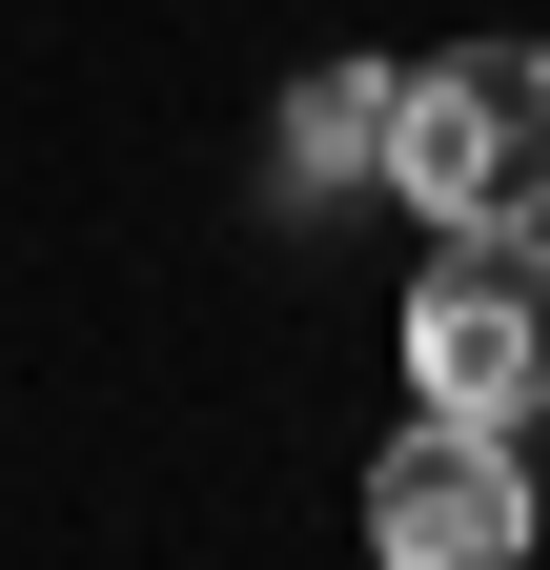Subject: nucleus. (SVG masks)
<instances>
[{"label": "nucleus", "mask_w": 550, "mask_h": 570, "mask_svg": "<svg viewBox=\"0 0 550 570\" xmlns=\"http://www.w3.org/2000/svg\"><path fill=\"white\" fill-rule=\"evenodd\" d=\"M367 550L387 570H510L530 550V449L490 407H407L367 449Z\"/></svg>", "instance_id": "7ed1b4c3"}, {"label": "nucleus", "mask_w": 550, "mask_h": 570, "mask_svg": "<svg viewBox=\"0 0 550 570\" xmlns=\"http://www.w3.org/2000/svg\"><path fill=\"white\" fill-rule=\"evenodd\" d=\"M326 184H387V61H306L286 82V204Z\"/></svg>", "instance_id": "20e7f679"}, {"label": "nucleus", "mask_w": 550, "mask_h": 570, "mask_svg": "<svg viewBox=\"0 0 550 570\" xmlns=\"http://www.w3.org/2000/svg\"><path fill=\"white\" fill-rule=\"evenodd\" d=\"M387 204L407 225H550V41L387 61Z\"/></svg>", "instance_id": "f257e3e1"}, {"label": "nucleus", "mask_w": 550, "mask_h": 570, "mask_svg": "<svg viewBox=\"0 0 550 570\" xmlns=\"http://www.w3.org/2000/svg\"><path fill=\"white\" fill-rule=\"evenodd\" d=\"M407 407H550V225H429V285H407Z\"/></svg>", "instance_id": "f03ea898"}]
</instances>
